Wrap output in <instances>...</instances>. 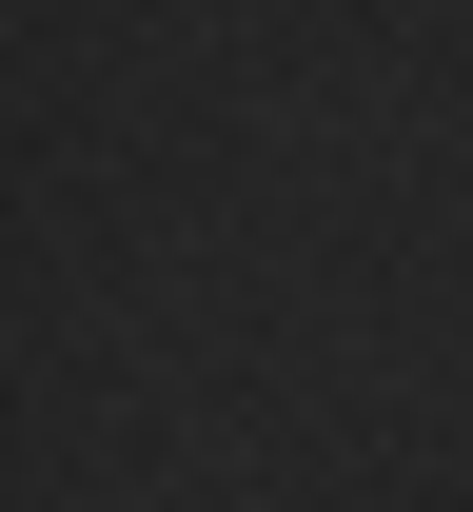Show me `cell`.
I'll list each match as a JSON object with an SVG mask.
<instances>
[]
</instances>
